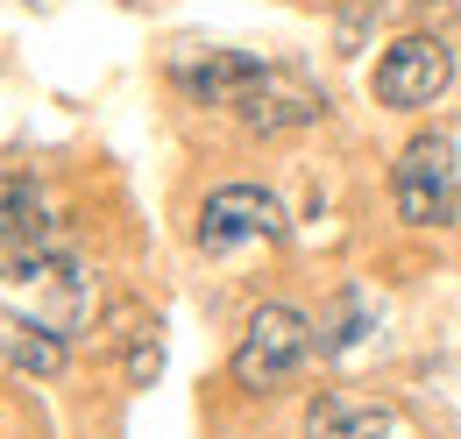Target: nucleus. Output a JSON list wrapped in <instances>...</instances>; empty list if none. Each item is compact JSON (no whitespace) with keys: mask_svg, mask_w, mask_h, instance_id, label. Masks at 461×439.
I'll return each instance as SVG.
<instances>
[{"mask_svg":"<svg viewBox=\"0 0 461 439\" xmlns=\"http://www.w3.org/2000/svg\"><path fill=\"white\" fill-rule=\"evenodd\" d=\"M7 312H22V319L71 340L100 312V276L86 263H71V255H14L7 263Z\"/></svg>","mask_w":461,"mask_h":439,"instance_id":"obj_1","label":"nucleus"},{"mask_svg":"<svg viewBox=\"0 0 461 439\" xmlns=\"http://www.w3.org/2000/svg\"><path fill=\"white\" fill-rule=\"evenodd\" d=\"M312 340H320V333H312V319H305L298 305H277V298L256 305L249 327H241V340H234V362H228L234 383L256 390V397H263V390H285L291 376L312 362Z\"/></svg>","mask_w":461,"mask_h":439,"instance_id":"obj_2","label":"nucleus"},{"mask_svg":"<svg viewBox=\"0 0 461 439\" xmlns=\"http://www.w3.org/2000/svg\"><path fill=\"white\" fill-rule=\"evenodd\" d=\"M391 199H398L404 227H447L461 199V164L440 135H411L398 149V170H391Z\"/></svg>","mask_w":461,"mask_h":439,"instance_id":"obj_3","label":"nucleus"},{"mask_svg":"<svg viewBox=\"0 0 461 439\" xmlns=\"http://www.w3.org/2000/svg\"><path fill=\"white\" fill-rule=\"evenodd\" d=\"M320 113H327V93H320L305 71H291V64H263L256 85L234 100V121H241L249 135H298V128H312Z\"/></svg>","mask_w":461,"mask_h":439,"instance_id":"obj_4","label":"nucleus"},{"mask_svg":"<svg viewBox=\"0 0 461 439\" xmlns=\"http://www.w3.org/2000/svg\"><path fill=\"white\" fill-rule=\"evenodd\" d=\"M447 85H455V50L440 36H398L384 50V64H376V100L398 107V113L433 107Z\"/></svg>","mask_w":461,"mask_h":439,"instance_id":"obj_5","label":"nucleus"},{"mask_svg":"<svg viewBox=\"0 0 461 439\" xmlns=\"http://www.w3.org/2000/svg\"><path fill=\"white\" fill-rule=\"evenodd\" d=\"M277 227H285V213H277V199L263 184H221L199 206V248L206 255H228L241 241H270Z\"/></svg>","mask_w":461,"mask_h":439,"instance_id":"obj_6","label":"nucleus"},{"mask_svg":"<svg viewBox=\"0 0 461 439\" xmlns=\"http://www.w3.org/2000/svg\"><path fill=\"white\" fill-rule=\"evenodd\" d=\"M256 71H263V57H241V50H185V57H171V85L192 93V100H206V107H234V100L256 85Z\"/></svg>","mask_w":461,"mask_h":439,"instance_id":"obj_7","label":"nucleus"},{"mask_svg":"<svg viewBox=\"0 0 461 439\" xmlns=\"http://www.w3.org/2000/svg\"><path fill=\"white\" fill-rule=\"evenodd\" d=\"M391 404L355 397V390H320L305 411V439H391Z\"/></svg>","mask_w":461,"mask_h":439,"instance_id":"obj_8","label":"nucleus"},{"mask_svg":"<svg viewBox=\"0 0 461 439\" xmlns=\"http://www.w3.org/2000/svg\"><path fill=\"white\" fill-rule=\"evenodd\" d=\"M0 354H7V376H22V383H50V376H64V333L36 327V319H22V312H7Z\"/></svg>","mask_w":461,"mask_h":439,"instance_id":"obj_9","label":"nucleus"},{"mask_svg":"<svg viewBox=\"0 0 461 439\" xmlns=\"http://www.w3.org/2000/svg\"><path fill=\"white\" fill-rule=\"evenodd\" d=\"M362 333H369V312H362V298L348 291L341 305H334V327H320V347H327V354H348Z\"/></svg>","mask_w":461,"mask_h":439,"instance_id":"obj_10","label":"nucleus"},{"mask_svg":"<svg viewBox=\"0 0 461 439\" xmlns=\"http://www.w3.org/2000/svg\"><path fill=\"white\" fill-rule=\"evenodd\" d=\"M157 369H164V354H157V347H135V354H128V376H135V383H149Z\"/></svg>","mask_w":461,"mask_h":439,"instance_id":"obj_11","label":"nucleus"}]
</instances>
